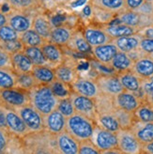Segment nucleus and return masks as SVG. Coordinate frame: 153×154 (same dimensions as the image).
<instances>
[{"mask_svg": "<svg viewBox=\"0 0 153 154\" xmlns=\"http://www.w3.org/2000/svg\"><path fill=\"white\" fill-rule=\"evenodd\" d=\"M96 60L103 64H110L115 56L119 52L118 47L112 42L106 44L92 47L91 49Z\"/></svg>", "mask_w": 153, "mask_h": 154, "instance_id": "ddd939ff", "label": "nucleus"}, {"mask_svg": "<svg viewBox=\"0 0 153 154\" xmlns=\"http://www.w3.org/2000/svg\"><path fill=\"white\" fill-rule=\"evenodd\" d=\"M11 60L12 69L16 73L31 72L33 70L34 64L23 51L12 54Z\"/></svg>", "mask_w": 153, "mask_h": 154, "instance_id": "4be33fe9", "label": "nucleus"}, {"mask_svg": "<svg viewBox=\"0 0 153 154\" xmlns=\"http://www.w3.org/2000/svg\"><path fill=\"white\" fill-rule=\"evenodd\" d=\"M141 91L146 98L153 97V76L147 79H141Z\"/></svg>", "mask_w": 153, "mask_h": 154, "instance_id": "a18cd8bd", "label": "nucleus"}, {"mask_svg": "<svg viewBox=\"0 0 153 154\" xmlns=\"http://www.w3.org/2000/svg\"><path fill=\"white\" fill-rule=\"evenodd\" d=\"M57 109L63 114V116L65 118L71 117L72 115H73L75 113V109H74L73 104L72 103V100L70 97L59 100Z\"/></svg>", "mask_w": 153, "mask_h": 154, "instance_id": "79ce46f5", "label": "nucleus"}, {"mask_svg": "<svg viewBox=\"0 0 153 154\" xmlns=\"http://www.w3.org/2000/svg\"><path fill=\"white\" fill-rule=\"evenodd\" d=\"M17 73L11 68H0V88H16Z\"/></svg>", "mask_w": 153, "mask_h": 154, "instance_id": "473e14b6", "label": "nucleus"}, {"mask_svg": "<svg viewBox=\"0 0 153 154\" xmlns=\"http://www.w3.org/2000/svg\"><path fill=\"white\" fill-rule=\"evenodd\" d=\"M56 145L59 153L62 154H78L79 153V143L70 133L64 130L63 132L55 134Z\"/></svg>", "mask_w": 153, "mask_h": 154, "instance_id": "9d476101", "label": "nucleus"}, {"mask_svg": "<svg viewBox=\"0 0 153 154\" xmlns=\"http://www.w3.org/2000/svg\"><path fill=\"white\" fill-rule=\"evenodd\" d=\"M0 98L5 103L15 107V108L30 103L29 91L23 90L17 88L1 89Z\"/></svg>", "mask_w": 153, "mask_h": 154, "instance_id": "0eeeda50", "label": "nucleus"}, {"mask_svg": "<svg viewBox=\"0 0 153 154\" xmlns=\"http://www.w3.org/2000/svg\"><path fill=\"white\" fill-rule=\"evenodd\" d=\"M49 86L51 87L54 94H55L59 100L69 98L72 92V88L71 84H67L65 82L59 81L57 79L53 81Z\"/></svg>", "mask_w": 153, "mask_h": 154, "instance_id": "4c0bfd02", "label": "nucleus"}, {"mask_svg": "<svg viewBox=\"0 0 153 154\" xmlns=\"http://www.w3.org/2000/svg\"><path fill=\"white\" fill-rule=\"evenodd\" d=\"M0 127L6 128L7 121H6V113L4 108H0Z\"/></svg>", "mask_w": 153, "mask_h": 154, "instance_id": "6e6d98bb", "label": "nucleus"}, {"mask_svg": "<svg viewBox=\"0 0 153 154\" xmlns=\"http://www.w3.org/2000/svg\"><path fill=\"white\" fill-rule=\"evenodd\" d=\"M118 77L125 90L137 92L141 88V78H139L132 70L118 72Z\"/></svg>", "mask_w": 153, "mask_h": 154, "instance_id": "412c9836", "label": "nucleus"}, {"mask_svg": "<svg viewBox=\"0 0 153 154\" xmlns=\"http://www.w3.org/2000/svg\"><path fill=\"white\" fill-rule=\"evenodd\" d=\"M9 2L19 9H28L36 3L35 0H9Z\"/></svg>", "mask_w": 153, "mask_h": 154, "instance_id": "09e8293b", "label": "nucleus"}, {"mask_svg": "<svg viewBox=\"0 0 153 154\" xmlns=\"http://www.w3.org/2000/svg\"><path fill=\"white\" fill-rule=\"evenodd\" d=\"M95 103L98 114L103 113H113L115 110L114 104V96L99 92V94L95 97Z\"/></svg>", "mask_w": 153, "mask_h": 154, "instance_id": "cd10ccee", "label": "nucleus"}, {"mask_svg": "<svg viewBox=\"0 0 153 154\" xmlns=\"http://www.w3.org/2000/svg\"><path fill=\"white\" fill-rule=\"evenodd\" d=\"M91 12H92V11H91V7L90 6H87L85 8V10H84V13H85V15H87V16H89Z\"/></svg>", "mask_w": 153, "mask_h": 154, "instance_id": "bf43d9fd", "label": "nucleus"}, {"mask_svg": "<svg viewBox=\"0 0 153 154\" xmlns=\"http://www.w3.org/2000/svg\"><path fill=\"white\" fill-rule=\"evenodd\" d=\"M30 103L42 116H46L57 108L59 99L54 94L49 85L39 84L29 90Z\"/></svg>", "mask_w": 153, "mask_h": 154, "instance_id": "f257e3e1", "label": "nucleus"}, {"mask_svg": "<svg viewBox=\"0 0 153 154\" xmlns=\"http://www.w3.org/2000/svg\"><path fill=\"white\" fill-rule=\"evenodd\" d=\"M64 20H65V16H63V15H57L56 17H54L52 19V25H54L55 26H59Z\"/></svg>", "mask_w": 153, "mask_h": 154, "instance_id": "5fc2aeb1", "label": "nucleus"}, {"mask_svg": "<svg viewBox=\"0 0 153 154\" xmlns=\"http://www.w3.org/2000/svg\"><path fill=\"white\" fill-rule=\"evenodd\" d=\"M4 110L6 113L7 127L11 130V132L16 134H25L28 131V128L18 112L7 108H4Z\"/></svg>", "mask_w": 153, "mask_h": 154, "instance_id": "2eb2a0df", "label": "nucleus"}, {"mask_svg": "<svg viewBox=\"0 0 153 154\" xmlns=\"http://www.w3.org/2000/svg\"><path fill=\"white\" fill-rule=\"evenodd\" d=\"M20 117L25 121L26 125L27 126L29 131L32 132H40L44 128L43 116L38 111L35 107L28 103L24 106L15 108Z\"/></svg>", "mask_w": 153, "mask_h": 154, "instance_id": "39448f33", "label": "nucleus"}, {"mask_svg": "<svg viewBox=\"0 0 153 154\" xmlns=\"http://www.w3.org/2000/svg\"><path fill=\"white\" fill-rule=\"evenodd\" d=\"M116 134L118 137V148L122 153H142L143 145L131 129H119Z\"/></svg>", "mask_w": 153, "mask_h": 154, "instance_id": "7ed1b4c3", "label": "nucleus"}, {"mask_svg": "<svg viewBox=\"0 0 153 154\" xmlns=\"http://www.w3.org/2000/svg\"><path fill=\"white\" fill-rule=\"evenodd\" d=\"M114 104L116 108L134 112L142 104V99L135 92L124 89L119 94L114 96Z\"/></svg>", "mask_w": 153, "mask_h": 154, "instance_id": "1a4fd4ad", "label": "nucleus"}, {"mask_svg": "<svg viewBox=\"0 0 153 154\" xmlns=\"http://www.w3.org/2000/svg\"><path fill=\"white\" fill-rule=\"evenodd\" d=\"M113 114L118 120L120 129H131L135 123L136 118L133 112L126 111L120 108H115Z\"/></svg>", "mask_w": 153, "mask_h": 154, "instance_id": "f704fd0d", "label": "nucleus"}, {"mask_svg": "<svg viewBox=\"0 0 153 154\" xmlns=\"http://www.w3.org/2000/svg\"><path fill=\"white\" fill-rule=\"evenodd\" d=\"M145 1H148V2H153V0H145Z\"/></svg>", "mask_w": 153, "mask_h": 154, "instance_id": "680f3d73", "label": "nucleus"}, {"mask_svg": "<svg viewBox=\"0 0 153 154\" xmlns=\"http://www.w3.org/2000/svg\"><path fill=\"white\" fill-rule=\"evenodd\" d=\"M70 98L72 100V103L73 104V107L76 113L87 116V117L93 119L96 122L98 112H97L94 98L84 96V95L76 93L74 91L72 92Z\"/></svg>", "mask_w": 153, "mask_h": 154, "instance_id": "423d86ee", "label": "nucleus"}, {"mask_svg": "<svg viewBox=\"0 0 153 154\" xmlns=\"http://www.w3.org/2000/svg\"><path fill=\"white\" fill-rule=\"evenodd\" d=\"M101 151L90 139L82 140L79 143V153L78 154H100Z\"/></svg>", "mask_w": 153, "mask_h": 154, "instance_id": "37998d69", "label": "nucleus"}, {"mask_svg": "<svg viewBox=\"0 0 153 154\" xmlns=\"http://www.w3.org/2000/svg\"><path fill=\"white\" fill-rule=\"evenodd\" d=\"M96 122L87 116L74 113L71 117L66 118L65 130L79 141L89 139L92 135Z\"/></svg>", "mask_w": 153, "mask_h": 154, "instance_id": "f03ea898", "label": "nucleus"}, {"mask_svg": "<svg viewBox=\"0 0 153 154\" xmlns=\"http://www.w3.org/2000/svg\"><path fill=\"white\" fill-rule=\"evenodd\" d=\"M95 82L100 92L116 96L124 90L117 74H100L96 77Z\"/></svg>", "mask_w": 153, "mask_h": 154, "instance_id": "6e6552de", "label": "nucleus"}, {"mask_svg": "<svg viewBox=\"0 0 153 154\" xmlns=\"http://www.w3.org/2000/svg\"><path fill=\"white\" fill-rule=\"evenodd\" d=\"M139 50L145 55H153V38H141L139 43Z\"/></svg>", "mask_w": 153, "mask_h": 154, "instance_id": "de8ad7c7", "label": "nucleus"}, {"mask_svg": "<svg viewBox=\"0 0 153 154\" xmlns=\"http://www.w3.org/2000/svg\"><path fill=\"white\" fill-rule=\"evenodd\" d=\"M131 130L142 145L153 141V122L135 121Z\"/></svg>", "mask_w": 153, "mask_h": 154, "instance_id": "a211bd4d", "label": "nucleus"}, {"mask_svg": "<svg viewBox=\"0 0 153 154\" xmlns=\"http://www.w3.org/2000/svg\"><path fill=\"white\" fill-rule=\"evenodd\" d=\"M23 52L32 61L34 65L48 66L50 64L47 61L46 57H44L41 48L39 47V46H25Z\"/></svg>", "mask_w": 153, "mask_h": 154, "instance_id": "72a5a7b5", "label": "nucleus"}, {"mask_svg": "<svg viewBox=\"0 0 153 154\" xmlns=\"http://www.w3.org/2000/svg\"><path fill=\"white\" fill-rule=\"evenodd\" d=\"M90 139L92 140V142L101 151V153L105 150L118 148L117 134L106 130L98 124L95 125Z\"/></svg>", "mask_w": 153, "mask_h": 154, "instance_id": "20e7f679", "label": "nucleus"}, {"mask_svg": "<svg viewBox=\"0 0 153 154\" xmlns=\"http://www.w3.org/2000/svg\"><path fill=\"white\" fill-rule=\"evenodd\" d=\"M147 102H148L152 106H153V97H150V98H148L147 99Z\"/></svg>", "mask_w": 153, "mask_h": 154, "instance_id": "052dcab7", "label": "nucleus"}, {"mask_svg": "<svg viewBox=\"0 0 153 154\" xmlns=\"http://www.w3.org/2000/svg\"><path fill=\"white\" fill-rule=\"evenodd\" d=\"M104 31L108 34L112 38H117L120 37H126V36H132L137 34L139 28L134 26H130L124 24H116V25H110L108 26H105L103 28Z\"/></svg>", "mask_w": 153, "mask_h": 154, "instance_id": "b1692460", "label": "nucleus"}, {"mask_svg": "<svg viewBox=\"0 0 153 154\" xmlns=\"http://www.w3.org/2000/svg\"><path fill=\"white\" fill-rule=\"evenodd\" d=\"M2 47L6 49L9 53H11V55L14 53L21 52L24 50V44L20 41V38L18 40H14V41H10V42H2Z\"/></svg>", "mask_w": 153, "mask_h": 154, "instance_id": "c03bdc74", "label": "nucleus"}, {"mask_svg": "<svg viewBox=\"0 0 153 154\" xmlns=\"http://www.w3.org/2000/svg\"><path fill=\"white\" fill-rule=\"evenodd\" d=\"M96 124L100 125L101 127L111 131V132L117 133L120 129V125L118 123V120L115 117L113 113H103V114H98L97 119H96Z\"/></svg>", "mask_w": 153, "mask_h": 154, "instance_id": "c756f323", "label": "nucleus"}, {"mask_svg": "<svg viewBox=\"0 0 153 154\" xmlns=\"http://www.w3.org/2000/svg\"><path fill=\"white\" fill-rule=\"evenodd\" d=\"M41 48L42 50L44 57H46L50 64H55L57 66L63 62L64 55L59 45L46 41L41 46Z\"/></svg>", "mask_w": 153, "mask_h": 154, "instance_id": "f3484780", "label": "nucleus"}, {"mask_svg": "<svg viewBox=\"0 0 153 154\" xmlns=\"http://www.w3.org/2000/svg\"><path fill=\"white\" fill-rule=\"evenodd\" d=\"M18 32L14 30L11 26L5 25L0 27V41L1 42H10L18 40Z\"/></svg>", "mask_w": 153, "mask_h": 154, "instance_id": "a19ab883", "label": "nucleus"}, {"mask_svg": "<svg viewBox=\"0 0 153 154\" xmlns=\"http://www.w3.org/2000/svg\"><path fill=\"white\" fill-rule=\"evenodd\" d=\"M87 3V0H75V1L72 2V7L73 8H77L80 6H83Z\"/></svg>", "mask_w": 153, "mask_h": 154, "instance_id": "4d7b16f0", "label": "nucleus"}, {"mask_svg": "<svg viewBox=\"0 0 153 154\" xmlns=\"http://www.w3.org/2000/svg\"><path fill=\"white\" fill-rule=\"evenodd\" d=\"M37 85H39L36 80L35 76L31 72H25V73H17V81H16V88L29 91L31 90Z\"/></svg>", "mask_w": 153, "mask_h": 154, "instance_id": "58836bf2", "label": "nucleus"}, {"mask_svg": "<svg viewBox=\"0 0 153 154\" xmlns=\"http://www.w3.org/2000/svg\"><path fill=\"white\" fill-rule=\"evenodd\" d=\"M84 35H85L87 42L90 44L91 47H96V46L109 43L113 40L103 28L100 29L96 27H87L85 30Z\"/></svg>", "mask_w": 153, "mask_h": 154, "instance_id": "dca6fc26", "label": "nucleus"}, {"mask_svg": "<svg viewBox=\"0 0 153 154\" xmlns=\"http://www.w3.org/2000/svg\"><path fill=\"white\" fill-rule=\"evenodd\" d=\"M32 73L39 84L50 85L53 81L56 80L55 70H53L48 66L34 65Z\"/></svg>", "mask_w": 153, "mask_h": 154, "instance_id": "393cba45", "label": "nucleus"}, {"mask_svg": "<svg viewBox=\"0 0 153 154\" xmlns=\"http://www.w3.org/2000/svg\"><path fill=\"white\" fill-rule=\"evenodd\" d=\"M142 152L143 153H148V154H153V141L144 144L142 148Z\"/></svg>", "mask_w": 153, "mask_h": 154, "instance_id": "864d4df0", "label": "nucleus"}, {"mask_svg": "<svg viewBox=\"0 0 153 154\" xmlns=\"http://www.w3.org/2000/svg\"><path fill=\"white\" fill-rule=\"evenodd\" d=\"M90 6L109 11L113 14L127 11L125 0H91Z\"/></svg>", "mask_w": 153, "mask_h": 154, "instance_id": "5701e85b", "label": "nucleus"}, {"mask_svg": "<svg viewBox=\"0 0 153 154\" xmlns=\"http://www.w3.org/2000/svg\"><path fill=\"white\" fill-rule=\"evenodd\" d=\"M55 74L56 79L71 85L78 78V74L75 69L62 63L57 65V67L55 69Z\"/></svg>", "mask_w": 153, "mask_h": 154, "instance_id": "c85d7f7f", "label": "nucleus"}, {"mask_svg": "<svg viewBox=\"0 0 153 154\" xmlns=\"http://www.w3.org/2000/svg\"><path fill=\"white\" fill-rule=\"evenodd\" d=\"M140 40L141 37L138 34H134L132 36L113 38L112 42L117 46L118 51L129 54L139 48Z\"/></svg>", "mask_w": 153, "mask_h": 154, "instance_id": "6ab92c4d", "label": "nucleus"}, {"mask_svg": "<svg viewBox=\"0 0 153 154\" xmlns=\"http://www.w3.org/2000/svg\"><path fill=\"white\" fill-rule=\"evenodd\" d=\"M32 26L33 29L38 34L41 36L45 41H49L53 27L51 23L46 17L43 16V15H39V16L35 17Z\"/></svg>", "mask_w": 153, "mask_h": 154, "instance_id": "7c9ffc66", "label": "nucleus"}, {"mask_svg": "<svg viewBox=\"0 0 153 154\" xmlns=\"http://www.w3.org/2000/svg\"><path fill=\"white\" fill-rule=\"evenodd\" d=\"M72 91L76 93L94 99L100 92L95 80L92 81L90 79L79 78V77L72 84Z\"/></svg>", "mask_w": 153, "mask_h": 154, "instance_id": "4468645a", "label": "nucleus"}, {"mask_svg": "<svg viewBox=\"0 0 153 154\" xmlns=\"http://www.w3.org/2000/svg\"><path fill=\"white\" fill-rule=\"evenodd\" d=\"M141 38H153V26H148L140 28L137 32Z\"/></svg>", "mask_w": 153, "mask_h": 154, "instance_id": "8fccbe9b", "label": "nucleus"}, {"mask_svg": "<svg viewBox=\"0 0 153 154\" xmlns=\"http://www.w3.org/2000/svg\"><path fill=\"white\" fill-rule=\"evenodd\" d=\"M72 29L66 26H55L53 27L52 32L49 38V42L57 44L59 46H66L67 43L70 41V38L72 35Z\"/></svg>", "mask_w": 153, "mask_h": 154, "instance_id": "bb28decb", "label": "nucleus"}, {"mask_svg": "<svg viewBox=\"0 0 153 154\" xmlns=\"http://www.w3.org/2000/svg\"><path fill=\"white\" fill-rule=\"evenodd\" d=\"M145 2V0H125L126 9L128 11H135Z\"/></svg>", "mask_w": 153, "mask_h": 154, "instance_id": "3c124183", "label": "nucleus"}, {"mask_svg": "<svg viewBox=\"0 0 153 154\" xmlns=\"http://www.w3.org/2000/svg\"><path fill=\"white\" fill-rule=\"evenodd\" d=\"M134 60L130 57L129 54L124 53V52H118L111 63L109 64L115 71L117 72H124V71H129L132 70Z\"/></svg>", "mask_w": 153, "mask_h": 154, "instance_id": "a878e982", "label": "nucleus"}, {"mask_svg": "<svg viewBox=\"0 0 153 154\" xmlns=\"http://www.w3.org/2000/svg\"><path fill=\"white\" fill-rule=\"evenodd\" d=\"M19 38L24 44V46H39V47H41L46 42L34 29H28L26 31L21 33Z\"/></svg>", "mask_w": 153, "mask_h": 154, "instance_id": "e433bc0d", "label": "nucleus"}, {"mask_svg": "<svg viewBox=\"0 0 153 154\" xmlns=\"http://www.w3.org/2000/svg\"><path fill=\"white\" fill-rule=\"evenodd\" d=\"M0 68H11L12 69V60L11 54L0 46Z\"/></svg>", "mask_w": 153, "mask_h": 154, "instance_id": "49530a36", "label": "nucleus"}, {"mask_svg": "<svg viewBox=\"0 0 153 154\" xmlns=\"http://www.w3.org/2000/svg\"><path fill=\"white\" fill-rule=\"evenodd\" d=\"M43 122L44 127L53 134L63 132L66 128V118L57 108L48 115L43 116Z\"/></svg>", "mask_w": 153, "mask_h": 154, "instance_id": "9b49d317", "label": "nucleus"}, {"mask_svg": "<svg viewBox=\"0 0 153 154\" xmlns=\"http://www.w3.org/2000/svg\"><path fill=\"white\" fill-rule=\"evenodd\" d=\"M8 25L11 26L18 33H23L30 29L31 22L30 20L22 14H12L8 18Z\"/></svg>", "mask_w": 153, "mask_h": 154, "instance_id": "2f4dec72", "label": "nucleus"}, {"mask_svg": "<svg viewBox=\"0 0 153 154\" xmlns=\"http://www.w3.org/2000/svg\"><path fill=\"white\" fill-rule=\"evenodd\" d=\"M132 71L141 79L153 76V57L146 55L134 60Z\"/></svg>", "mask_w": 153, "mask_h": 154, "instance_id": "f8f14e48", "label": "nucleus"}, {"mask_svg": "<svg viewBox=\"0 0 153 154\" xmlns=\"http://www.w3.org/2000/svg\"><path fill=\"white\" fill-rule=\"evenodd\" d=\"M148 104L142 103L133 113L136 119L142 122H153V106L147 102Z\"/></svg>", "mask_w": 153, "mask_h": 154, "instance_id": "ea45409f", "label": "nucleus"}, {"mask_svg": "<svg viewBox=\"0 0 153 154\" xmlns=\"http://www.w3.org/2000/svg\"><path fill=\"white\" fill-rule=\"evenodd\" d=\"M8 24V18L6 15H4L2 12H0V27Z\"/></svg>", "mask_w": 153, "mask_h": 154, "instance_id": "13d9d810", "label": "nucleus"}, {"mask_svg": "<svg viewBox=\"0 0 153 154\" xmlns=\"http://www.w3.org/2000/svg\"><path fill=\"white\" fill-rule=\"evenodd\" d=\"M4 128L0 127V152L5 150L7 144H8V138L6 135V133L4 132Z\"/></svg>", "mask_w": 153, "mask_h": 154, "instance_id": "603ef678", "label": "nucleus"}, {"mask_svg": "<svg viewBox=\"0 0 153 154\" xmlns=\"http://www.w3.org/2000/svg\"><path fill=\"white\" fill-rule=\"evenodd\" d=\"M66 46L70 50L76 52V53H80V54L90 53L91 49H92L90 44L87 42L84 33L80 31L72 33L70 41H69Z\"/></svg>", "mask_w": 153, "mask_h": 154, "instance_id": "aec40b11", "label": "nucleus"}, {"mask_svg": "<svg viewBox=\"0 0 153 154\" xmlns=\"http://www.w3.org/2000/svg\"><path fill=\"white\" fill-rule=\"evenodd\" d=\"M118 20L120 24H124L130 26H134L137 28H141L142 25V14L138 13L135 11H125L119 13Z\"/></svg>", "mask_w": 153, "mask_h": 154, "instance_id": "c9c22d12", "label": "nucleus"}]
</instances>
